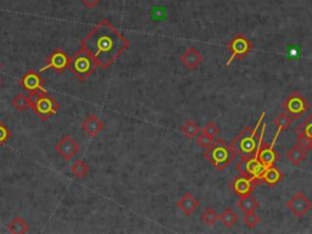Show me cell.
Returning a JSON list of instances; mask_svg holds the SVG:
<instances>
[{"mask_svg":"<svg viewBox=\"0 0 312 234\" xmlns=\"http://www.w3.org/2000/svg\"><path fill=\"white\" fill-rule=\"evenodd\" d=\"M129 45L123 33L108 20L97 23L80 41V49L103 70L110 69Z\"/></svg>","mask_w":312,"mask_h":234,"instance_id":"obj_1","label":"cell"},{"mask_svg":"<svg viewBox=\"0 0 312 234\" xmlns=\"http://www.w3.org/2000/svg\"><path fill=\"white\" fill-rule=\"evenodd\" d=\"M265 116H266V113L264 111L260 115L256 126L245 127L240 133L233 138L232 142L230 143V147L233 150L234 155H238L241 158H248L256 154L257 148L265 136V129H266V123L261 126Z\"/></svg>","mask_w":312,"mask_h":234,"instance_id":"obj_2","label":"cell"},{"mask_svg":"<svg viewBox=\"0 0 312 234\" xmlns=\"http://www.w3.org/2000/svg\"><path fill=\"white\" fill-rule=\"evenodd\" d=\"M204 157L214 166L216 170L223 171L233 162L234 153L231 149L230 144L218 138L212 143L211 147L207 148L206 152L204 153Z\"/></svg>","mask_w":312,"mask_h":234,"instance_id":"obj_3","label":"cell"},{"mask_svg":"<svg viewBox=\"0 0 312 234\" xmlns=\"http://www.w3.org/2000/svg\"><path fill=\"white\" fill-rule=\"evenodd\" d=\"M32 110L39 118L46 121L49 117L56 115L60 110V104L55 98L50 97L48 92L38 93L32 97Z\"/></svg>","mask_w":312,"mask_h":234,"instance_id":"obj_4","label":"cell"},{"mask_svg":"<svg viewBox=\"0 0 312 234\" xmlns=\"http://www.w3.org/2000/svg\"><path fill=\"white\" fill-rule=\"evenodd\" d=\"M97 64L95 61L80 49L76 55L71 59L69 70L74 74V76L79 80L88 79L97 70Z\"/></svg>","mask_w":312,"mask_h":234,"instance_id":"obj_5","label":"cell"},{"mask_svg":"<svg viewBox=\"0 0 312 234\" xmlns=\"http://www.w3.org/2000/svg\"><path fill=\"white\" fill-rule=\"evenodd\" d=\"M236 168H238L239 173L244 177H248L255 184L261 183V176L264 171L266 170L264 165L260 162L259 157H257V153L254 156L248 158H241L238 163H236Z\"/></svg>","mask_w":312,"mask_h":234,"instance_id":"obj_6","label":"cell"},{"mask_svg":"<svg viewBox=\"0 0 312 234\" xmlns=\"http://www.w3.org/2000/svg\"><path fill=\"white\" fill-rule=\"evenodd\" d=\"M282 109L285 113L298 119L299 117L305 114L308 109H310V104L303 95L299 94V92L294 90L293 93H290L289 97L285 99L284 103L282 104Z\"/></svg>","mask_w":312,"mask_h":234,"instance_id":"obj_7","label":"cell"},{"mask_svg":"<svg viewBox=\"0 0 312 234\" xmlns=\"http://www.w3.org/2000/svg\"><path fill=\"white\" fill-rule=\"evenodd\" d=\"M253 46H254V44L251 43V40H249V39L246 37H244V36H241V35L234 36V37L230 40V43L227 44L228 50L232 53V55H231L230 60H228L226 65L230 66L231 62H232L234 59L240 60V59L245 58V56L250 53Z\"/></svg>","mask_w":312,"mask_h":234,"instance_id":"obj_8","label":"cell"},{"mask_svg":"<svg viewBox=\"0 0 312 234\" xmlns=\"http://www.w3.org/2000/svg\"><path fill=\"white\" fill-rule=\"evenodd\" d=\"M280 134L279 129H277L275 132V136L273 138V140L270 144L267 143H264L261 140L259 144V148H257V157H259L260 162L265 166V167H270V166H273L278 160H279L280 155L278 154L274 150V144L277 142V138Z\"/></svg>","mask_w":312,"mask_h":234,"instance_id":"obj_9","label":"cell"},{"mask_svg":"<svg viewBox=\"0 0 312 234\" xmlns=\"http://www.w3.org/2000/svg\"><path fill=\"white\" fill-rule=\"evenodd\" d=\"M20 85L26 92L30 93L31 97L38 94V93L46 92L44 89V79L40 76V72L35 71V70H30L20 78Z\"/></svg>","mask_w":312,"mask_h":234,"instance_id":"obj_10","label":"cell"},{"mask_svg":"<svg viewBox=\"0 0 312 234\" xmlns=\"http://www.w3.org/2000/svg\"><path fill=\"white\" fill-rule=\"evenodd\" d=\"M70 62H71V58H69V55L62 49L58 48L46 59V65L40 67L39 72H44L46 70L51 69L55 72H58V74H62L65 70H67L70 67Z\"/></svg>","mask_w":312,"mask_h":234,"instance_id":"obj_11","label":"cell"},{"mask_svg":"<svg viewBox=\"0 0 312 234\" xmlns=\"http://www.w3.org/2000/svg\"><path fill=\"white\" fill-rule=\"evenodd\" d=\"M287 207L292 211L295 217L301 218L312 209V202L309 200L305 193L296 192L295 194L287 201Z\"/></svg>","mask_w":312,"mask_h":234,"instance_id":"obj_12","label":"cell"},{"mask_svg":"<svg viewBox=\"0 0 312 234\" xmlns=\"http://www.w3.org/2000/svg\"><path fill=\"white\" fill-rule=\"evenodd\" d=\"M55 152L58 153L61 157H64L66 161H70L78 154V152H79V144H78V142L74 137L66 134V136L62 137L61 139L56 143Z\"/></svg>","mask_w":312,"mask_h":234,"instance_id":"obj_13","label":"cell"},{"mask_svg":"<svg viewBox=\"0 0 312 234\" xmlns=\"http://www.w3.org/2000/svg\"><path fill=\"white\" fill-rule=\"evenodd\" d=\"M105 124L104 122L99 118L98 115L92 114V115L87 116V118L83 121L82 129L85 134L89 138H95L104 129Z\"/></svg>","mask_w":312,"mask_h":234,"instance_id":"obj_14","label":"cell"},{"mask_svg":"<svg viewBox=\"0 0 312 234\" xmlns=\"http://www.w3.org/2000/svg\"><path fill=\"white\" fill-rule=\"evenodd\" d=\"M179 59H181L182 64H183L187 69L191 70V71L196 70L197 67L202 64V60H204L201 54L199 53V50L193 48V46L187 49V50L182 54Z\"/></svg>","mask_w":312,"mask_h":234,"instance_id":"obj_15","label":"cell"},{"mask_svg":"<svg viewBox=\"0 0 312 234\" xmlns=\"http://www.w3.org/2000/svg\"><path fill=\"white\" fill-rule=\"evenodd\" d=\"M200 201L194 196L193 194L187 192L183 194V196L177 201V207L181 210L186 216H192L199 209Z\"/></svg>","mask_w":312,"mask_h":234,"instance_id":"obj_16","label":"cell"},{"mask_svg":"<svg viewBox=\"0 0 312 234\" xmlns=\"http://www.w3.org/2000/svg\"><path fill=\"white\" fill-rule=\"evenodd\" d=\"M256 187V184L251 181L250 178L244 176L236 177L232 183V189L233 192L239 196H244V195L251 194V192L254 191V188Z\"/></svg>","mask_w":312,"mask_h":234,"instance_id":"obj_17","label":"cell"},{"mask_svg":"<svg viewBox=\"0 0 312 234\" xmlns=\"http://www.w3.org/2000/svg\"><path fill=\"white\" fill-rule=\"evenodd\" d=\"M236 206H238V209L240 210L243 214H245V212L256 211L260 207V204L259 201H257L256 197L251 196V194H249L239 197L238 202H236Z\"/></svg>","mask_w":312,"mask_h":234,"instance_id":"obj_18","label":"cell"},{"mask_svg":"<svg viewBox=\"0 0 312 234\" xmlns=\"http://www.w3.org/2000/svg\"><path fill=\"white\" fill-rule=\"evenodd\" d=\"M283 177L284 176L282 175L279 168L274 167V165H273V166H270V167H267L266 170L264 171V173H262V176H261V181L269 184L270 187H274L275 184H278L280 181H282Z\"/></svg>","mask_w":312,"mask_h":234,"instance_id":"obj_19","label":"cell"},{"mask_svg":"<svg viewBox=\"0 0 312 234\" xmlns=\"http://www.w3.org/2000/svg\"><path fill=\"white\" fill-rule=\"evenodd\" d=\"M285 156H287L288 161H289L292 165L300 166L301 162H303V161L306 158V156H308V152L304 150L303 148H300L298 144H296V145H293L290 149L287 150V155Z\"/></svg>","mask_w":312,"mask_h":234,"instance_id":"obj_20","label":"cell"},{"mask_svg":"<svg viewBox=\"0 0 312 234\" xmlns=\"http://www.w3.org/2000/svg\"><path fill=\"white\" fill-rule=\"evenodd\" d=\"M6 230L9 231L10 233H14V234H25V233L30 232L31 227L22 217L16 216V217L12 218V220L7 223Z\"/></svg>","mask_w":312,"mask_h":234,"instance_id":"obj_21","label":"cell"},{"mask_svg":"<svg viewBox=\"0 0 312 234\" xmlns=\"http://www.w3.org/2000/svg\"><path fill=\"white\" fill-rule=\"evenodd\" d=\"M11 105L16 109L17 111H25L32 106V97L31 95H25L19 93L11 99Z\"/></svg>","mask_w":312,"mask_h":234,"instance_id":"obj_22","label":"cell"},{"mask_svg":"<svg viewBox=\"0 0 312 234\" xmlns=\"http://www.w3.org/2000/svg\"><path fill=\"white\" fill-rule=\"evenodd\" d=\"M90 172V167L84 160L82 158H78L74 162V165L71 166V173L76 178H85Z\"/></svg>","mask_w":312,"mask_h":234,"instance_id":"obj_23","label":"cell"},{"mask_svg":"<svg viewBox=\"0 0 312 234\" xmlns=\"http://www.w3.org/2000/svg\"><path fill=\"white\" fill-rule=\"evenodd\" d=\"M200 131H201V128H200V126L194 121V119H188V121L181 127V132L188 138V139L196 138L200 134Z\"/></svg>","mask_w":312,"mask_h":234,"instance_id":"obj_24","label":"cell"},{"mask_svg":"<svg viewBox=\"0 0 312 234\" xmlns=\"http://www.w3.org/2000/svg\"><path fill=\"white\" fill-rule=\"evenodd\" d=\"M220 221L222 222V225L227 228H232L234 225H236L239 221V216L236 215V212L231 207H227L222 214L220 215Z\"/></svg>","mask_w":312,"mask_h":234,"instance_id":"obj_25","label":"cell"},{"mask_svg":"<svg viewBox=\"0 0 312 234\" xmlns=\"http://www.w3.org/2000/svg\"><path fill=\"white\" fill-rule=\"evenodd\" d=\"M294 119H296L294 116L289 115V114H287V113H282L277 116V118L273 121V123H274L275 126L278 127V129L282 132V131H285V129H287L288 127L293 123Z\"/></svg>","mask_w":312,"mask_h":234,"instance_id":"obj_26","label":"cell"},{"mask_svg":"<svg viewBox=\"0 0 312 234\" xmlns=\"http://www.w3.org/2000/svg\"><path fill=\"white\" fill-rule=\"evenodd\" d=\"M202 222L207 226H214L218 220H220V215H217V212L215 211L212 207H206L202 212L201 216H200Z\"/></svg>","mask_w":312,"mask_h":234,"instance_id":"obj_27","label":"cell"},{"mask_svg":"<svg viewBox=\"0 0 312 234\" xmlns=\"http://www.w3.org/2000/svg\"><path fill=\"white\" fill-rule=\"evenodd\" d=\"M243 221L249 230H254V228L256 227V226L259 225L260 222H261V217H260L259 215L255 214V211L254 212H245V214H244Z\"/></svg>","mask_w":312,"mask_h":234,"instance_id":"obj_28","label":"cell"},{"mask_svg":"<svg viewBox=\"0 0 312 234\" xmlns=\"http://www.w3.org/2000/svg\"><path fill=\"white\" fill-rule=\"evenodd\" d=\"M296 133H303L312 138V114L301 124L296 127Z\"/></svg>","mask_w":312,"mask_h":234,"instance_id":"obj_29","label":"cell"},{"mask_svg":"<svg viewBox=\"0 0 312 234\" xmlns=\"http://www.w3.org/2000/svg\"><path fill=\"white\" fill-rule=\"evenodd\" d=\"M201 133L206 134V136L214 138L215 139V138L220 134V128H218V126L215 123V122L209 121L206 124H205L204 128H201Z\"/></svg>","mask_w":312,"mask_h":234,"instance_id":"obj_30","label":"cell"},{"mask_svg":"<svg viewBox=\"0 0 312 234\" xmlns=\"http://www.w3.org/2000/svg\"><path fill=\"white\" fill-rule=\"evenodd\" d=\"M296 142H298L299 147L303 148L306 152L312 150V138L305 136V134L303 133H298V139H296Z\"/></svg>","mask_w":312,"mask_h":234,"instance_id":"obj_31","label":"cell"},{"mask_svg":"<svg viewBox=\"0 0 312 234\" xmlns=\"http://www.w3.org/2000/svg\"><path fill=\"white\" fill-rule=\"evenodd\" d=\"M11 137H12L11 129L7 128V127L5 126L1 121H0V147L4 145Z\"/></svg>","mask_w":312,"mask_h":234,"instance_id":"obj_32","label":"cell"},{"mask_svg":"<svg viewBox=\"0 0 312 234\" xmlns=\"http://www.w3.org/2000/svg\"><path fill=\"white\" fill-rule=\"evenodd\" d=\"M196 143L199 147L204 148V149H207V148H210L212 145V143H214V138L206 136V134L201 133L199 134V136L196 137Z\"/></svg>","mask_w":312,"mask_h":234,"instance_id":"obj_33","label":"cell"},{"mask_svg":"<svg viewBox=\"0 0 312 234\" xmlns=\"http://www.w3.org/2000/svg\"><path fill=\"white\" fill-rule=\"evenodd\" d=\"M82 1V4L84 5L87 9H94V7H97L99 4H100L101 0H80Z\"/></svg>","mask_w":312,"mask_h":234,"instance_id":"obj_34","label":"cell"},{"mask_svg":"<svg viewBox=\"0 0 312 234\" xmlns=\"http://www.w3.org/2000/svg\"><path fill=\"white\" fill-rule=\"evenodd\" d=\"M1 84H2V80H1V78H0V87H1Z\"/></svg>","mask_w":312,"mask_h":234,"instance_id":"obj_35","label":"cell"},{"mask_svg":"<svg viewBox=\"0 0 312 234\" xmlns=\"http://www.w3.org/2000/svg\"><path fill=\"white\" fill-rule=\"evenodd\" d=\"M0 71H1V64H0Z\"/></svg>","mask_w":312,"mask_h":234,"instance_id":"obj_36","label":"cell"}]
</instances>
